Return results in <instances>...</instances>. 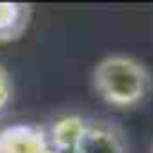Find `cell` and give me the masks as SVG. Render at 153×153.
Wrapping results in <instances>:
<instances>
[{"label":"cell","mask_w":153,"mask_h":153,"mask_svg":"<svg viewBox=\"0 0 153 153\" xmlns=\"http://www.w3.org/2000/svg\"><path fill=\"white\" fill-rule=\"evenodd\" d=\"M96 93L115 108L139 105L153 88L148 67L131 55H105L93 67Z\"/></svg>","instance_id":"1"},{"label":"cell","mask_w":153,"mask_h":153,"mask_svg":"<svg viewBox=\"0 0 153 153\" xmlns=\"http://www.w3.org/2000/svg\"><path fill=\"white\" fill-rule=\"evenodd\" d=\"M74 153H127L124 134L105 120H88Z\"/></svg>","instance_id":"2"},{"label":"cell","mask_w":153,"mask_h":153,"mask_svg":"<svg viewBox=\"0 0 153 153\" xmlns=\"http://www.w3.org/2000/svg\"><path fill=\"white\" fill-rule=\"evenodd\" d=\"M45 127L38 124H10L0 129V153H48Z\"/></svg>","instance_id":"3"},{"label":"cell","mask_w":153,"mask_h":153,"mask_svg":"<svg viewBox=\"0 0 153 153\" xmlns=\"http://www.w3.org/2000/svg\"><path fill=\"white\" fill-rule=\"evenodd\" d=\"M86 122L81 115H60L55 117L48 127H45V136H48V146L55 148V151H74L84 129H86Z\"/></svg>","instance_id":"4"},{"label":"cell","mask_w":153,"mask_h":153,"mask_svg":"<svg viewBox=\"0 0 153 153\" xmlns=\"http://www.w3.org/2000/svg\"><path fill=\"white\" fill-rule=\"evenodd\" d=\"M31 19V7L22 2H0V43H10L24 33Z\"/></svg>","instance_id":"5"},{"label":"cell","mask_w":153,"mask_h":153,"mask_svg":"<svg viewBox=\"0 0 153 153\" xmlns=\"http://www.w3.org/2000/svg\"><path fill=\"white\" fill-rule=\"evenodd\" d=\"M10 96H12V79H10V72L0 65V112L10 103Z\"/></svg>","instance_id":"6"},{"label":"cell","mask_w":153,"mask_h":153,"mask_svg":"<svg viewBox=\"0 0 153 153\" xmlns=\"http://www.w3.org/2000/svg\"><path fill=\"white\" fill-rule=\"evenodd\" d=\"M48 153H74V151H55V148H50Z\"/></svg>","instance_id":"7"},{"label":"cell","mask_w":153,"mask_h":153,"mask_svg":"<svg viewBox=\"0 0 153 153\" xmlns=\"http://www.w3.org/2000/svg\"><path fill=\"white\" fill-rule=\"evenodd\" d=\"M151 153H153V148H151Z\"/></svg>","instance_id":"8"}]
</instances>
